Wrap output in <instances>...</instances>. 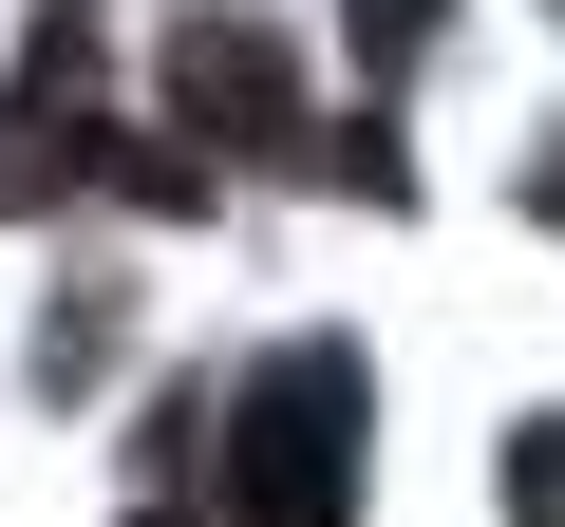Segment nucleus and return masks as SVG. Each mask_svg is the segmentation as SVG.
Instances as JSON below:
<instances>
[{
  "label": "nucleus",
  "instance_id": "f257e3e1",
  "mask_svg": "<svg viewBox=\"0 0 565 527\" xmlns=\"http://www.w3.org/2000/svg\"><path fill=\"white\" fill-rule=\"evenodd\" d=\"M359 340H282L245 396H226V527H340L359 490Z\"/></svg>",
  "mask_w": 565,
  "mask_h": 527
},
{
  "label": "nucleus",
  "instance_id": "f03ea898",
  "mask_svg": "<svg viewBox=\"0 0 565 527\" xmlns=\"http://www.w3.org/2000/svg\"><path fill=\"white\" fill-rule=\"evenodd\" d=\"M170 114H189V132H226V151H282V132H302V114H282V39L189 20V39H170Z\"/></svg>",
  "mask_w": 565,
  "mask_h": 527
},
{
  "label": "nucleus",
  "instance_id": "7ed1b4c3",
  "mask_svg": "<svg viewBox=\"0 0 565 527\" xmlns=\"http://www.w3.org/2000/svg\"><path fill=\"white\" fill-rule=\"evenodd\" d=\"M509 527H565V415L509 433Z\"/></svg>",
  "mask_w": 565,
  "mask_h": 527
},
{
  "label": "nucleus",
  "instance_id": "20e7f679",
  "mask_svg": "<svg viewBox=\"0 0 565 527\" xmlns=\"http://www.w3.org/2000/svg\"><path fill=\"white\" fill-rule=\"evenodd\" d=\"M340 20H359V57H377V76H396V57H415V39H434V0H340Z\"/></svg>",
  "mask_w": 565,
  "mask_h": 527
},
{
  "label": "nucleus",
  "instance_id": "39448f33",
  "mask_svg": "<svg viewBox=\"0 0 565 527\" xmlns=\"http://www.w3.org/2000/svg\"><path fill=\"white\" fill-rule=\"evenodd\" d=\"M527 207H546V226H565V151H546V170H527Z\"/></svg>",
  "mask_w": 565,
  "mask_h": 527
},
{
  "label": "nucleus",
  "instance_id": "423d86ee",
  "mask_svg": "<svg viewBox=\"0 0 565 527\" xmlns=\"http://www.w3.org/2000/svg\"><path fill=\"white\" fill-rule=\"evenodd\" d=\"M132 527H189V508H132Z\"/></svg>",
  "mask_w": 565,
  "mask_h": 527
}]
</instances>
